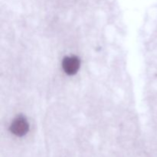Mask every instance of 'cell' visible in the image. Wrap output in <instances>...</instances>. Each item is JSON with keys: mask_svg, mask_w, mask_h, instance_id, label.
Returning <instances> with one entry per match:
<instances>
[{"mask_svg": "<svg viewBox=\"0 0 157 157\" xmlns=\"http://www.w3.org/2000/svg\"><path fill=\"white\" fill-rule=\"evenodd\" d=\"M29 124L25 117L18 116L12 121L10 125V131L17 136H23L29 132Z\"/></svg>", "mask_w": 157, "mask_h": 157, "instance_id": "6da1fadb", "label": "cell"}, {"mask_svg": "<svg viewBox=\"0 0 157 157\" xmlns=\"http://www.w3.org/2000/svg\"><path fill=\"white\" fill-rule=\"evenodd\" d=\"M63 71L68 75H74L79 71L81 61L77 56H66L62 60Z\"/></svg>", "mask_w": 157, "mask_h": 157, "instance_id": "7a4b0ae2", "label": "cell"}]
</instances>
